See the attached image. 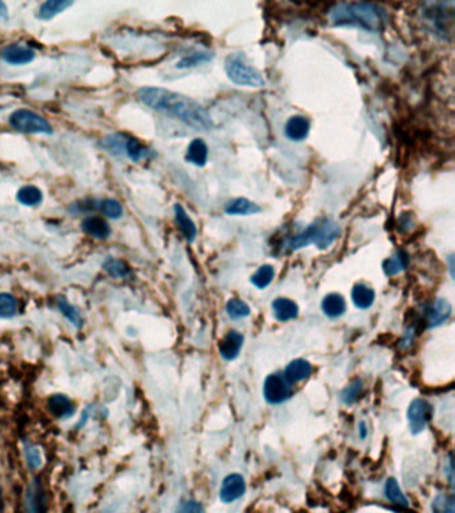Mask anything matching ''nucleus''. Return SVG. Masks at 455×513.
I'll return each mask as SVG.
<instances>
[{
    "label": "nucleus",
    "mask_w": 455,
    "mask_h": 513,
    "mask_svg": "<svg viewBox=\"0 0 455 513\" xmlns=\"http://www.w3.org/2000/svg\"><path fill=\"white\" fill-rule=\"evenodd\" d=\"M137 98L150 109L175 118L195 130H210L212 119L203 106L197 100L159 87H143L137 91Z\"/></svg>",
    "instance_id": "1"
},
{
    "label": "nucleus",
    "mask_w": 455,
    "mask_h": 513,
    "mask_svg": "<svg viewBox=\"0 0 455 513\" xmlns=\"http://www.w3.org/2000/svg\"><path fill=\"white\" fill-rule=\"evenodd\" d=\"M329 18L334 25L359 27L370 32H381L387 23L386 12L370 3H338Z\"/></svg>",
    "instance_id": "2"
},
{
    "label": "nucleus",
    "mask_w": 455,
    "mask_h": 513,
    "mask_svg": "<svg viewBox=\"0 0 455 513\" xmlns=\"http://www.w3.org/2000/svg\"><path fill=\"white\" fill-rule=\"evenodd\" d=\"M341 234V228L331 219H319L291 239V249L298 250L309 245H315L320 250L330 248Z\"/></svg>",
    "instance_id": "3"
},
{
    "label": "nucleus",
    "mask_w": 455,
    "mask_h": 513,
    "mask_svg": "<svg viewBox=\"0 0 455 513\" xmlns=\"http://www.w3.org/2000/svg\"><path fill=\"white\" fill-rule=\"evenodd\" d=\"M454 6V1L426 3L422 11L426 22L432 24V31L442 39H447V35H453Z\"/></svg>",
    "instance_id": "4"
},
{
    "label": "nucleus",
    "mask_w": 455,
    "mask_h": 513,
    "mask_svg": "<svg viewBox=\"0 0 455 513\" xmlns=\"http://www.w3.org/2000/svg\"><path fill=\"white\" fill-rule=\"evenodd\" d=\"M225 70L228 78L239 86H247L259 89L266 85L262 74L256 69L249 66L246 62L242 61L239 55H231L228 56L225 63Z\"/></svg>",
    "instance_id": "5"
},
{
    "label": "nucleus",
    "mask_w": 455,
    "mask_h": 513,
    "mask_svg": "<svg viewBox=\"0 0 455 513\" xmlns=\"http://www.w3.org/2000/svg\"><path fill=\"white\" fill-rule=\"evenodd\" d=\"M10 124L16 131L25 133V134H52L54 133V129L46 118L27 109H21V110L14 111L10 116Z\"/></svg>",
    "instance_id": "6"
},
{
    "label": "nucleus",
    "mask_w": 455,
    "mask_h": 513,
    "mask_svg": "<svg viewBox=\"0 0 455 513\" xmlns=\"http://www.w3.org/2000/svg\"><path fill=\"white\" fill-rule=\"evenodd\" d=\"M293 395V385L283 373L270 374L263 384V396L271 405H279Z\"/></svg>",
    "instance_id": "7"
},
{
    "label": "nucleus",
    "mask_w": 455,
    "mask_h": 513,
    "mask_svg": "<svg viewBox=\"0 0 455 513\" xmlns=\"http://www.w3.org/2000/svg\"><path fill=\"white\" fill-rule=\"evenodd\" d=\"M434 409L430 402L423 398H415L411 401L408 409V420H409L410 432L412 435L422 433L429 422L432 421Z\"/></svg>",
    "instance_id": "8"
},
{
    "label": "nucleus",
    "mask_w": 455,
    "mask_h": 513,
    "mask_svg": "<svg viewBox=\"0 0 455 513\" xmlns=\"http://www.w3.org/2000/svg\"><path fill=\"white\" fill-rule=\"evenodd\" d=\"M453 307L449 301L443 298H438L434 303L425 306L423 309V323L426 329L441 327L452 316Z\"/></svg>",
    "instance_id": "9"
},
{
    "label": "nucleus",
    "mask_w": 455,
    "mask_h": 513,
    "mask_svg": "<svg viewBox=\"0 0 455 513\" xmlns=\"http://www.w3.org/2000/svg\"><path fill=\"white\" fill-rule=\"evenodd\" d=\"M25 513H47L46 490L39 479H34L25 492Z\"/></svg>",
    "instance_id": "10"
},
{
    "label": "nucleus",
    "mask_w": 455,
    "mask_h": 513,
    "mask_svg": "<svg viewBox=\"0 0 455 513\" xmlns=\"http://www.w3.org/2000/svg\"><path fill=\"white\" fill-rule=\"evenodd\" d=\"M246 492V481L238 473H231L223 480L219 490V499L225 504H231L241 499Z\"/></svg>",
    "instance_id": "11"
},
{
    "label": "nucleus",
    "mask_w": 455,
    "mask_h": 513,
    "mask_svg": "<svg viewBox=\"0 0 455 513\" xmlns=\"http://www.w3.org/2000/svg\"><path fill=\"white\" fill-rule=\"evenodd\" d=\"M1 58L4 62L15 66L27 65L34 61L35 52L30 47L22 45H10L1 50Z\"/></svg>",
    "instance_id": "12"
},
{
    "label": "nucleus",
    "mask_w": 455,
    "mask_h": 513,
    "mask_svg": "<svg viewBox=\"0 0 455 513\" xmlns=\"http://www.w3.org/2000/svg\"><path fill=\"white\" fill-rule=\"evenodd\" d=\"M243 336L236 330H230L228 334L219 342V354L226 360L232 361L239 356V351L243 347Z\"/></svg>",
    "instance_id": "13"
},
{
    "label": "nucleus",
    "mask_w": 455,
    "mask_h": 513,
    "mask_svg": "<svg viewBox=\"0 0 455 513\" xmlns=\"http://www.w3.org/2000/svg\"><path fill=\"white\" fill-rule=\"evenodd\" d=\"M309 133H310V122L307 118L302 117V116L290 118L285 126L286 137L293 142L306 140L309 137Z\"/></svg>",
    "instance_id": "14"
},
{
    "label": "nucleus",
    "mask_w": 455,
    "mask_h": 513,
    "mask_svg": "<svg viewBox=\"0 0 455 513\" xmlns=\"http://www.w3.org/2000/svg\"><path fill=\"white\" fill-rule=\"evenodd\" d=\"M82 229L83 232L92 238L98 239H107L111 234V228L110 225L100 217L98 215H90L82 222Z\"/></svg>",
    "instance_id": "15"
},
{
    "label": "nucleus",
    "mask_w": 455,
    "mask_h": 513,
    "mask_svg": "<svg viewBox=\"0 0 455 513\" xmlns=\"http://www.w3.org/2000/svg\"><path fill=\"white\" fill-rule=\"evenodd\" d=\"M47 405L49 412L58 419H69L75 412L74 404L71 402L69 397L65 395H54L49 397Z\"/></svg>",
    "instance_id": "16"
},
{
    "label": "nucleus",
    "mask_w": 455,
    "mask_h": 513,
    "mask_svg": "<svg viewBox=\"0 0 455 513\" xmlns=\"http://www.w3.org/2000/svg\"><path fill=\"white\" fill-rule=\"evenodd\" d=\"M311 373H313V365L306 360L298 358L287 365L283 374L291 384H294V382H299V381L309 378Z\"/></svg>",
    "instance_id": "17"
},
{
    "label": "nucleus",
    "mask_w": 455,
    "mask_h": 513,
    "mask_svg": "<svg viewBox=\"0 0 455 513\" xmlns=\"http://www.w3.org/2000/svg\"><path fill=\"white\" fill-rule=\"evenodd\" d=\"M174 212H175V221H177V225L179 228V230L182 232L183 237L186 238L187 242H194L195 238H197V226L194 223V221L188 217L187 211L184 210L182 205H175L174 206Z\"/></svg>",
    "instance_id": "18"
},
{
    "label": "nucleus",
    "mask_w": 455,
    "mask_h": 513,
    "mask_svg": "<svg viewBox=\"0 0 455 513\" xmlns=\"http://www.w3.org/2000/svg\"><path fill=\"white\" fill-rule=\"evenodd\" d=\"M273 312L278 321L286 323L298 317L299 307L294 301L289 298H276L273 303Z\"/></svg>",
    "instance_id": "19"
},
{
    "label": "nucleus",
    "mask_w": 455,
    "mask_h": 513,
    "mask_svg": "<svg viewBox=\"0 0 455 513\" xmlns=\"http://www.w3.org/2000/svg\"><path fill=\"white\" fill-rule=\"evenodd\" d=\"M186 160L190 164L203 167L208 160V147L205 140H199V138L192 140L187 147Z\"/></svg>",
    "instance_id": "20"
},
{
    "label": "nucleus",
    "mask_w": 455,
    "mask_h": 513,
    "mask_svg": "<svg viewBox=\"0 0 455 513\" xmlns=\"http://www.w3.org/2000/svg\"><path fill=\"white\" fill-rule=\"evenodd\" d=\"M322 310L330 318H338L346 312V301L338 293L327 294L322 301Z\"/></svg>",
    "instance_id": "21"
},
{
    "label": "nucleus",
    "mask_w": 455,
    "mask_h": 513,
    "mask_svg": "<svg viewBox=\"0 0 455 513\" xmlns=\"http://www.w3.org/2000/svg\"><path fill=\"white\" fill-rule=\"evenodd\" d=\"M351 300L358 309L366 310V309L371 307L373 303L375 301V292L364 283H357L353 287Z\"/></svg>",
    "instance_id": "22"
},
{
    "label": "nucleus",
    "mask_w": 455,
    "mask_h": 513,
    "mask_svg": "<svg viewBox=\"0 0 455 513\" xmlns=\"http://www.w3.org/2000/svg\"><path fill=\"white\" fill-rule=\"evenodd\" d=\"M72 4L74 1L71 0H48L39 7L38 17L43 21H49L56 15L62 14L63 11H66Z\"/></svg>",
    "instance_id": "23"
},
{
    "label": "nucleus",
    "mask_w": 455,
    "mask_h": 513,
    "mask_svg": "<svg viewBox=\"0 0 455 513\" xmlns=\"http://www.w3.org/2000/svg\"><path fill=\"white\" fill-rule=\"evenodd\" d=\"M410 258L409 254L403 250H399L398 253H395L394 256L387 258L386 261L384 262V270L386 273L387 276H397L399 273H402L403 270L408 269L409 266Z\"/></svg>",
    "instance_id": "24"
},
{
    "label": "nucleus",
    "mask_w": 455,
    "mask_h": 513,
    "mask_svg": "<svg viewBox=\"0 0 455 513\" xmlns=\"http://www.w3.org/2000/svg\"><path fill=\"white\" fill-rule=\"evenodd\" d=\"M260 211V206L251 202L247 198H236L230 201L226 206L228 215H250Z\"/></svg>",
    "instance_id": "25"
},
{
    "label": "nucleus",
    "mask_w": 455,
    "mask_h": 513,
    "mask_svg": "<svg viewBox=\"0 0 455 513\" xmlns=\"http://www.w3.org/2000/svg\"><path fill=\"white\" fill-rule=\"evenodd\" d=\"M385 494H386L387 500L392 504H397V505L405 507V508H408L410 505L408 497L405 496V493L401 490L398 481L394 477H390L387 480L386 485H385Z\"/></svg>",
    "instance_id": "26"
},
{
    "label": "nucleus",
    "mask_w": 455,
    "mask_h": 513,
    "mask_svg": "<svg viewBox=\"0 0 455 513\" xmlns=\"http://www.w3.org/2000/svg\"><path fill=\"white\" fill-rule=\"evenodd\" d=\"M16 199L24 206H38L43 201V193L38 187L28 185L18 191Z\"/></svg>",
    "instance_id": "27"
},
{
    "label": "nucleus",
    "mask_w": 455,
    "mask_h": 513,
    "mask_svg": "<svg viewBox=\"0 0 455 513\" xmlns=\"http://www.w3.org/2000/svg\"><path fill=\"white\" fill-rule=\"evenodd\" d=\"M58 307H59V310H60V313L69 320V323L74 325V327H78V329H80V327H83V317H82V314H80V312L74 306V305H71V303L66 300V298H63V297H59L58 298Z\"/></svg>",
    "instance_id": "28"
},
{
    "label": "nucleus",
    "mask_w": 455,
    "mask_h": 513,
    "mask_svg": "<svg viewBox=\"0 0 455 513\" xmlns=\"http://www.w3.org/2000/svg\"><path fill=\"white\" fill-rule=\"evenodd\" d=\"M103 269H104L110 276L116 277V279H126V277H129L130 273H131L129 265H127L124 261L118 259V258H113V256H110V258H107V259L104 261V263H103Z\"/></svg>",
    "instance_id": "29"
},
{
    "label": "nucleus",
    "mask_w": 455,
    "mask_h": 513,
    "mask_svg": "<svg viewBox=\"0 0 455 513\" xmlns=\"http://www.w3.org/2000/svg\"><path fill=\"white\" fill-rule=\"evenodd\" d=\"M275 270L271 265L260 266L251 277V283L258 289H266L274 280Z\"/></svg>",
    "instance_id": "30"
},
{
    "label": "nucleus",
    "mask_w": 455,
    "mask_h": 513,
    "mask_svg": "<svg viewBox=\"0 0 455 513\" xmlns=\"http://www.w3.org/2000/svg\"><path fill=\"white\" fill-rule=\"evenodd\" d=\"M124 151L126 154L134 161H142L150 155V150L144 147L137 138H127L124 142Z\"/></svg>",
    "instance_id": "31"
},
{
    "label": "nucleus",
    "mask_w": 455,
    "mask_h": 513,
    "mask_svg": "<svg viewBox=\"0 0 455 513\" xmlns=\"http://www.w3.org/2000/svg\"><path fill=\"white\" fill-rule=\"evenodd\" d=\"M18 314V301L8 293H0V318H12Z\"/></svg>",
    "instance_id": "32"
},
{
    "label": "nucleus",
    "mask_w": 455,
    "mask_h": 513,
    "mask_svg": "<svg viewBox=\"0 0 455 513\" xmlns=\"http://www.w3.org/2000/svg\"><path fill=\"white\" fill-rule=\"evenodd\" d=\"M226 312H228L230 318H232V320H241V318L249 317L251 310L250 306L245 303V301L238 300V298H232L226 305Z\"/></svg>",
    "instance_id": "33"
},
{
    "label": "nucleus",
    "mask_w": 455,
    "mask_h": 513,
    "mask_svg": "<svg viewBox=\"0 0 455 513\" xmlns=\"http://www.w3.org/2000/svg\"><path fill=\"white\" fill-rule=\"evenodd\" d=\"M96 209H99L104 215H107L111 219H118L123 215L122 205L118 201L111 199V198L98 201L96 202Z\"/></svg>",
    "instance_id": "34"
},
{
    "label": "nucleus",
    "mask_w": 455,
    "mask_h": 513,
    "mask_svg": "<svg viewBox=\"0 0 455 513\" xmlns=\"http://www.w3.org/2000/svg\"><path fill=\"white\" fill-rule=\"evenodd\" d=\"M432 513H455L454 497L450 494H438L432 504Z\"/></svg>",
    "instance_id": "35"
},
{
    "label": "nucleus",
    "mask_w": 455,
    "mask_h": 513,
    "mask_svg": "<svg viewBox=\"0 0 455 513\" xmlns=\"http://www.w3.org/2000/svg\"><path fill=\"white\" fill-rule=\"evenodd\" d=\"M214 56V54H208V52H195V54H191L186 58H183L181 62H178L177 67L178 69H191V67H195L198 65H202L205 62L211 61Z\"/></svg>",
    "instance_id": "36"
},
{
    "label": "nucleus",
    "mask_w": 455,
    "mask_h": 513,
    "mask_svg": "<svg viewBox=\"0 0 455 513\" xmlns=\"http://www.w3.org/2000/svg\"><path fill=\"white\" fill-rule=\"evenodd\" d=\"M361 391H362V381L361 380H354L343 392H342L341 400L343 404L346 405H351L354 404L358 396L361 395Z\"/></svg>",
    "instance_id": "37"
},
{
    "label": "nucleus",
    "mask_w": 455,
    "mask_h": 513,
    "mask_svg": "<svg viewBox=\"0 0 455 513\" xmlns=\"http://www.w3.org/2000/svg\"><path fill=\"white\" fill-rule=\"evenodd\" d=\"M25 459L30 468L36 469L42 466V456L38 448L35 446H27L25 448Z\"/></svg>",
    "instance_id": "38"
},
{
    "label": "nucleus",
    "mask_w": 455,
    "mask_h": 513,
    "mask_svg": "<svg viewBox=\"0 0 455 513\" xmlns=\"http://www.w3.org/2000/svg\"><path fill=\"white\" fill-rule=\"evenodd\" d=\"M177 513H206V511L201 503L195 500H187L181 504Z\"/></svg>",
    "instance_id": "39"
},
{
    "label": "nucleus",
    "mask_w": 455,
    "mask_h": 513,
    "mask_svg": "<svg viewBox=\"0 0 455 513\" xmlns=\"http://www.w3.org/2000/svg\"><path fill=\"white\" fill-rule=\"evenodd\" d=\"M8 19V10H7V6L0 1V23L1 22H5Z\"/></svg>",
    "instance_id": "40"
},
{
    "label": "nucleus",
    "mask_w": 455,
    "mask_h": 513,
    "mask_svg": "<svg viewBox=\"0 0 455 513\" xmlns=\"http://www.w3.org/2000/svg\"><path fill=\"white\" fill-rule=\"evenodd\" d=\"M358 432H359V437L364 440L366 436H367V426H366V422L361 421L359 425H358Z\"/></svg>",
    "instance_id": "41"
}]
</instances>
